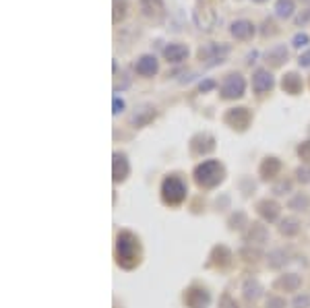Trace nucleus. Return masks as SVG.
Here are the masks:
<instances>
[{
  "label": "nucleus",
  "instance_id": "obj_1",
  "mask_svg": "<svg viewBox=\"0 0 310 308\" xmlns=\"http://www.w3.org/2000/svg\"><path fill=\"white\" fill-rule=\"evenodd\" d=\"M221 178V167L217 161H205L203 165L196 167V180L205 186H211Z\"/></svg>",
  "mask_w": 310,
  "mask_h": 308
},
{
  "label": "nucleus",
  "instance_id": "obj_2",
  "mask_svg": "<svg viewBox=\"0 0 310 308\" xmlns=\"http://www.w3.org/2000/svg\"><path fill=\"white\" fill-rule=\"evenodd\" d=\"M184 192H186V188L178 178H167L163 182V199L167 203H180L184 199Z\"/></svg>",
  "mask_w": 310,
  "mask_h": 308
},
{
  "label": "nucleus",
  "instance_id": "obj_3",
  "mask_svg": "<svg viewBox=\"0 0 310 308\" xmlns=\"http://www.w3.org/2000/svg\"><path fill=\"white\" fill-rule=\"evenodd\" d=\"M244 93V79L240 75H230L225 77L223 85H221V95L228 97V100H234V97H240Z\"/></svg>",
  "mask_w": 310,
  "mask_h": 308
},
{
  "label": "nucleus",
  "instance_id": "obj_4",
  "mask_svg": "<svg viewBox=\"0 0 310 308\" xmlns=\"http://www.w3.org/2000/svg\"><path fill=\"white\" fill-rule=\"evenodd\" d=\"M135 250H137V242L133 240L131 234H122L118 238V257L124 265H131L129 259H135Z\"/></svg>",
  "mask_w": 310,
  "mask_h": 308
},
{
  "label": "nucleus",
  "instance_id": "obj_5",
  "mask_svg": "<svg viewBox=\"0 0 310 308\" xmlns=\"http://www.w3.org/2000/svg\"><path fill=\"white\" fill-rule=\"evenodd\" d=\"M135 68H137V73H139V75H143V77H153L155 73H157V60H155V56L145 54V56H141V58L137 60Z\"/></svg>",
  "mask_w": 310,
  "mask_h": 308
},
{
  "label": "nucleus",
  "instance_id": "obj_6",
  "mask_svg": "<svg viewBox=\"0 0 310 308\" xmlns=\"http://www.w3.org/2000/svg\"><path fill=\"white\" fill-rule=\"evenodd\" d=\"M252 87L259 93H265L273 87V77L269 71H257L255 77H252Z\"/></svg>",
  "mask_w": 310,
  "mask_h": 308
},
{
  "label": "nucleus",
  "instance_id": "obj_7",
  "mask_svg": "<svg viewBox=\"0 0 310 308\" xmlns=\"http://www.w3.org/2000/svg\"><path fill=\"white\" fill-rule=\"evenodd\" d=\"M163 56L167 58V62H182L188 56V48L184 44H170L163 50Z\"/></svg>",
  "mask_w": 310,
  "mask_h": 308
},
{
  "label": "nucleus",
  "instance_id": "obj_8",
  "mask_svg": "<svg viewBox=\"0 0 310 308\" xmlns=\"http://www.w3.org/2000/svg\"><path fill=\"white\" fill-rule=\"evenodd\" d=\"M252 33H255V25L246 19H240V21H234L232 23V35L238 37V39H248Z\"/></svg>",
  "mask_w": 310,
  "mask_h": 308
},
{
  "label": "nucleus",
  "instance_id": "obj_9",
  "mask_svg": "<svg viewBox=\"0 0 310 308\" xmlns=\"http://www.w3.org/2000/svg\"><path fill=\"white\" fill-rule=\"evenodd\" d=\"M292 12H294V2H292V0H277V4H275V15L277 17L288 19V17H292Z\"/></svg>",
  "mask_w": 310,
  "mask_h": 308
},
{
  "label": "nucleus",
  "instance_id": "obj_10",
  "mask_svg": "<svg viewBox=\"0 0 310 308\" xmlns=\"http://www.w3.org/2000/svg\"><path fill=\"white\" fill-rule=\"evenodd\" d=\"M298 87H300V79H298V75H288L286 79H284V89H288V91H292V93H296L298 91Z\"/></svg>",
  "mask_w": 310,
  "mask_h": 308
},
{
  "label": "nucleus",
  "instance_id": "obj_11",
  "mask_svg": "<svg viewBox=\"0 0 310 308\" xmlns=\"http://www.w3.org/2000/svg\"><path fill=\"white\" fill-rule=\"evenodd\" d=\"M267 58H273V64H279L281 60L288 58V52H286V48H275L267 54Z\"/></svg>",
  "mask_w": 310,
  "mask_h": 308
},
{
  "label": "nucleus",
  "instance_id": "obj_12",
  "mask_svg": "<svg viewBox=\"0 0 310 308\" xmlns=\"http://www.w3.org/2000/svg\"><path fill=\"white\" fill-rule=\"evenodd\" d=\"M292 44H294L296 48H302V46H306V44H308V35H306V33H298V35H294Z\"/></svg>",
  "mask_w": 310,
  "mask_h": 308
},
{
  "label": "nucleus",
  "instance_id": "obj_13",
  "mask_svg": "<svg viewBox=\"0 0 310 308\" xmlns=\"http://www.w3.org/2000/svg\"><path fill=\"white\" fill-rule=\"evenodd\" d=\"M300 64H302V66H310V52H306V54L302 56V58H300Z\"/></svg>",
  "mask_w": 310,
  "mask_h": 308
},
{
  "label": "nucleus",
  "instance_id": "obj_14",
  "mask_svg": "<svg viewBox=\"0 0 310 308\" xmlns=\"http://www.w3.org/2000/svg\"><path fill=\"white\" fill-rule=\"evenodd\" d=\"M114 108H116V110H114L116 114H118V112H122V108H124V104H122V102H118V97L114 100Z\"/></svg>",
  "mask_w": 310,
  "mask_h": 308
},
{
  "label": "nucleus",
  "instance_id": "obj_15",
  "mask_svg": "<svg viewBox=\"0 0 310 308\" xmlns=\"http://www.w3.org/2000/svg\"><path fill=\"white\" fill-rule=\"evenodd\" d=\"M257 2H263V0H257Z\"/></svg>",
  "mask_w": 310,
  "mask_h": 308
}]
</instances>
